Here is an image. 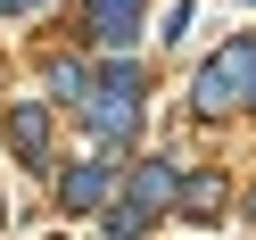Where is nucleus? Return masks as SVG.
<instances>
[{"instance_id": "f257e3e1", "label": "nucleus", "mask_w": 256, "mask_h": 240, "mask_svg": "<svg viewBox=\"0 0 256 240\" xmlns=\"http://www.w3.org/2000/svg\"><path fill=\"white\" fill-rule=\"evenodd\" d=\"M140 100H149V67H132V58H108V75H100V91L83 100V124L116 149V141H132V124H140Z\"/></svg>"}, {"instance_id": "f03ea898", "label": "nucleus", "mask_w": 256, "mask_h": 240, "mask_svg": "<svg viewBox=\"0 0 256 240\" xmlns=\"http://www.w3.org/2000/svg\"><path fill=\"white\" fill-rule=\"evenodd\" d=\"M190 108H198V116L256 108V42H223V50L206 58V75L190 83Z\"/></svg>"}, {"instance_id": "7ed1b4c3", "label": "nucleus", "mask_w": 256, "mask_h": 240, "mask_svg": "<svg viewBox=\"0 0 256 240\" xmlns=\"http://www.w3.org/2000/svg\"><path fill=\"white\" fill-rule=\"evenodd\" d=\"M174 182H182V174H174V166H166V157H149V166H140V174H132V190H124V199H132V207H140V215H149V223H157V215H166V207H182V190H174Z\"/></svg>"}, {"instance_id": "20e7f679", "label": "nucleus", "mask_w": 256, "mask_h": 240, "mask_svg": "<svg viewBox=\"0 0 256 240\" xmlns=\"http://www.w3.org/2000/svg\"><path fill=\"white\" fill-rule=\"evenodd\" d=\"M108 182H116L108 166H66L58 174V207L66 215H91V207H108Z\"/></svg>"}, {"instance_id": "39448f33", "label": "nucleus", "mask_w": 256, "mask_h": 240, "mask_svg": "<svg viewBox=\"0 0 256 240\" xmlns=\"http://www.w3.org/2000/svg\"><path fill=\"white\" fill-rule=\"evenodd\" d=\"M8 141H17L25 166H42L50 157V108H8Z\"/></svg>"}, {"instance_id": "423d86ee", "label": "nucleus", "mask_w": 256, "mask_h": 240, "mask_svg": "<svg viewBox=\"0 0 256 240\" xmlns=\"http://www.w3.org/2000/svg\"><path fill=\"white\" fill-rule=\"evenodd\" d=\"M91 34L100 42H132L140 34V0H91Z\"/></svg>"}, {"instance_id": "0eeeda50", "label": "nucleus", "mask_w": 256, "mask_h": 240, "mask_svg": "<svg viewBox=\"0 0 256 240\" xmlns=\"http://www.w3.org/2000/svg\"><path fill=\"white\" fill-rule=\"evenodd\" d=\"M182 215H223V174H182Z\"/></svg>"}, {"instance_id": "6e6552de", "label": "nucleus", "mask_w": 256, "mask_h": 240, "mask_svg": "<svg viewBox=\"0 0 256 240\" xmlns=\"http://www.w3.org/2000/svg\"><path fill=\"white\" fill-rule=\"evenodd\" d=\"M248 215H256V190H248Z\"/></svg>"}]
</instances>
